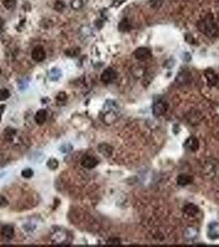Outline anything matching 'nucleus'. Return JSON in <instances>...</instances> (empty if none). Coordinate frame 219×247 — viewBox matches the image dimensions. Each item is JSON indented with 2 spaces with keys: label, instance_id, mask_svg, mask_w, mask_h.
<instances>
[{
  "label": "nucleus",
  "instance_id": "1",
  "mask_svg": "<svg viewBox=\"0 0 219 247\" xmlns=\"http://www.w3.org/2000/svg\"><path fill=\"white\" fill-rule=\"evenodd\" d=\"M197 27L203 35L209 38H215L218 35V28L214 21L213 17L210 14L201 19L197 24Z\"/></svg>",
  "mask_w": 219,
  "mask_h": 247
},
{
  "label": "nucleus",
  "instance_id": "2",
  "mask_svg": "<svg viewBox=\"0 0 219 247\" xmlns=\"http://www.w3.org/2000/svg\"><path fill=\"white\" fill-rule=\"evenodd\" d=\"M117 78V73L112 68H109L105 69L103 71L101 76H100V79L101 81L106 83V84H109L113 82L115 79Z\"/></svg>",
  "mask_w": 219,
  "mask_h": 247
},
{
  "label": "nucleus",
  "instance_id": "3",
  "mask_svg": "<svg viewBox=\"0 0 219 247\" xmlns=\"http://www.w3.org/2000/svg\"><path fill=\"white\" fill-rule=\"evenodd\" d=\"M167 110V104L164 101H157L153 104V113L157 117L162 116Z\"/></svg>",
  "mask_w": 219,
  "mask_h": 247
},
{
  "label": "nucleus",
  "instance_id": "4",
  "mask_svg": "<svg viewBox=\"0 0 219 247\" xmlns=\"http://www.w3.org/2000/svg\"><path fill=\"white\" fill-rule=\"evenodd\" d=\"M134 55L135 58L141 61L147 60L152 55L150 50L145 47L138 48L137 50L134 51Z\"/></svg>",
  "mask_w": 219,
  "mask_h": 247
},
{
  "label": "nucleus",
  "instance_id": "5",
  "mask_svg": "<svg viewBox=\"0 0 219 247\" xmlns=\"http://www.w3.org/2000/svg\"><path fill=\"white\" fill-rule=\"evenodd\" d=\"M98 160L95 157L90 155H86L82 158L81 161V164L82 165L83 167L87 169H92L94 168L98 165Z\"/></svg>",
  "mask_w": 219,
  "mask_h": 247
},
{
  "label": "nucleus",
  "instance_id": "6",
  "mask_svg": "<svg viewBox=\"0 0 219 247\" xmlns=\"http://www.w3.org/2000/svg\"><path fill=\"white\" fill-rule=\"evenodd\" d=\"M45 57H46L45 50L41 46H36L32 50V58L36 62H41L45 59Z\"/></svg>",
  "mask_w": 219,
  "mask_h": 247
},
{
  "label": "nucleus",
  "instance_id": "7",
  "mask_svg": "<svg viewBox=\"0 0 219 247\" xmlns=\"http://www.w3.org/2000/svg\"><path fill=\"white\" fill-rule=\"evenodd\" d=\"M185 147L190 152H196L199 147V142L198 139L194 136L189 137L185 142Z\"/></svg>",
  "mask_w": 219,
  "mask_h": 247
},
{
  "label": "nucleus",
  "instance_id": "8",
  "mask_svg": "<svg viewBox=\"0 0 219 247\" xmlns=\"http://www.w3.org/2000/svg\"><path fill=\"white\" fill-rule=\"evenodd\" d=\"M205 78L208 81L209 86H215L218 82V77L215 74V72L212 69H207L204 73Z\"/></svg>",
  "mask_w": 219,
  "mask_h": 247
},
{
  "label": "nucleus",
  "instance_id": "9",
  "mask_svg": "<svg viewBox=\"0 0 219 247\" xmlns=\"http://www.w3.org/2000/svg\"><path fill=\"white\" fill-rule=\"evenodd\" d=\"M2 237L6 240H12L14 237V229L11 225H6L1 231Z\"/></svg>",
  "mask_w": 219,
  "mask_h": 247
},
{
  "label": "nucleus",
  "instance_id": "10",
  "mask_svg": "<svg viewBox=\"0 0 219 247\" xmlns=\"http://www.w3.org/2000/svg\"><path fill=\"white\" fill-rule=\"evenodd\" d=\"M98 150L104 157L110 158L113 153V147L107 143H100L98 146Z\"/></svg>",
  "mask_w": 219,
  "mask_h": 247
},
{
  "label": "nucleus",
  "instance_id": "11",
  "mask_svg": "<svg viewBox=\"0 0 219 247\" xmlns=\"http://www.w3.org/2000/svg\"><path fill=\"white\" fill-rule=\"evenodd\" d=\"M183 211H184V213L185 214L191 216V217H194V216H195L199 212V209H198V208L195 204H194V203H188V204H186L184 207Z\"/></svg>",
  "mask_w": 219,
  "mask_h": 247
},
{
  "label": "nucleus",
  "instance_id": "12",
  "mask_svg": "<svg viewBox=\"0 0 219 247\" xmlns=\"http://www.w3.org/2000/svg\"><path fill=\"white\" fill-rule=\"evenodd\" d=\"M193 181L192 176L186 175V174H181L177 177V183L180 186H185L187 184H190Z\"/></svg>",
  "mask_w": 219,
  "mask_h": 247
},
{
  "label": "nucleus",
  "instance_id": "13",
  "mask_svg": "<svg viewBox=\"0 0 219 247\" xmlns=\"http://www.w3.org/2000/svg\"><path fill=\"white\" fill-rule=\"evenodd\" d=\"M46 117H47V112L44 109H41L36 112V116H35V120L38 124H43L46 120Z\"/></svg>",
  "mask_w": 219,
  "mask_h": 247
},
{
  "label": "nucleus",
  "instance_id": "14",
  "mask_svg": "<svg viewBox=\"0 0 219 247\" xmlns=\"http://www.w3.org/2000/svg\"><path fill=\"white\" fill-rule=\"evenodd\" d=\"M190 74H188V72L182 71L177 75L176 82L179 84H185L190 81Z\"/></svg>",
  "mask_w": 219,
  "mask_h": 247
},
{
  "label": "nucleus",
  "instance_id": "15",
  "mask_svg": "<svg viewBox=\"0 0 219 247\" xmlns=\"http://www.w3.org/2000/svg\"><path fill=\"white\" fill-rule=\"evenodd\" d=\"M130 29V22L128 21V19H123L119 24V30L122 32H128Z\"/></svg>",
  "mask_w": 219,
  "mask_h": 247
},
{
  "label": "nucleus",
  "instance_id": "16",
  "mask_svg": "<svg viewBox=\"0 0 219 247\" xmlns=\"http://www.w3.org/2000/svg\"><path fill=\"white\" fill-rule=\"evenodd\" d=\"M16 0H3V5L8 10H12L16 7Z\"/></svg>",
  "mask_w": 219,
  "mask_h": 247
},
{
  "label": "nucleus",
  "instance_id": "17",
  "mask_svg": "<svg viewBox=\"0 0 219 247\" xmlns=\"http://www.w3.org/2000/svg\"><path fill=\"white\" fill-rule=\"evenodd\" d=\"M47 166L50 170H56L59 166V162L55 158H50L47 162Z\"/></svg>",
  "mask_w": 219,
  "mask_h": 247
},
{
  "label": "nucleus",
  "instance_id": "18",
  "mask_svg": "<svg viewBox=\"0 0 219 247\" xmlns=\"http://www.w3.org/2000/svg\"><path fill=\"white\" fill-rule=\"evenodd\" d=\"M10 97V93L8 89H0V101H5Z\"/></svg>",
  "mask_w": 219,
  "mask_h": 247
},
{
  "label": "nucleus",
  "instance_id": "19",
  "mask_svg": "<svg viewBox=\"0 0 219 247\" xmlns=\"http://www.w3.org/2000/svg\"><path fill=\"white\" fill-rule=\"evenodd\" d=\"M15 134H16V131H15V129H11V128H8L7 129H5L6 139H13V138L14 137Z\"/></svg>",
  "mask_w": 219,
  "mask_h": 247
},
{
  "label": "nucleus",
  "instance_id": "20",
  "mask_svg": "<svg viewBox=\"0 0 219 247\" xmlns=\"http://www.w3.org/2000/svg\"><path fill=\"white\" fill-rule=\"evenodd\" d=\"M21 176H22V177H24V178L30 179V178L32 177V176H33V171L30 168L25 169V170H23V171H21Z\"/></svg>",
  "mask_w": 219,
  "mask_h": 247
},
{
  "label": "nucleus",
  "instance_id": "21",
  "mask_svg": "<svg viewBox=\"0 0 219 247\" xmlns=\"http://www.w3.org/2000/svg\"><path fill=\"white\" fill-rule=\"evenodd\" d=\"M64 8H65V4L62 1H57L55 4V9L56 11H58V12L63 11L64 9Z\"/></svg>",
  "mask_w": 219,
  "mask_h": 247
},
{
  "label": "nucleus",
  "instance_id": "22",
  "mask_svg": "<svg viewBox=\"0 0 219 247\" xmlns=\"http://www.w3.org/2000/svg\"><path fill=\"white\" fill-rule=\"evenodd\" d=\"M149 3L153 8H158L161 6V0H150Z\"/></svg>",
  "mask_w": 219,
  "mask_h": 247
},
{
  "label": "nucleus",
  "instance_id": "23",
  "mask_svg": "<svg viewBox=\"0 0 219 247\" xmlns=\"http://www.w3.org/2000/svg\"><path fill=\"white\" fill-rule=\"evenodd\" d=\"M72 8L74 9H78L82 6V3L81 0H74L71 3Z\"/></svg>",
  "mask_w": 219,
  "mask_h": 247
},
{
  "label": "nucleus",
  "instance_id": "24",
  "mask_svg": "<svg viewBox=\"0 0 219 247\" xmlns=\"http://www.w3.org/2000/svg\"><path fill=\"white\" fill-rule=\"evenodd\" d=\"M106 243H107V245H119L120 244V240L116 237H114V238L109 239Z\"/></svg>",
  "mask_w": 219,
  "mask_h": 247
},
{
  "label": "nucleus",
  "instance_id": "25",
  "mask_svg": "<svg viewBox=\"0 0 219 247\" xmlns=\"http://www.w3.org/2000/svg\"><path fill=\"white\" fill-rule=\"evenodd\" d=\"M8 204V201L6 200L5 197L0 195V208H4Z\"/></svg>",
  "mask_w": 219,
  "mask_h": 247
},
{
  "label": "nucleus",
  "instance_id": "26",
  "mask_svg": "<svg viewBox=\"0 0 219 247\" xmlns=\"http://www.w3.org/2000/svg\"><path fill=\"white\" fill-rule=\"evenodd\" d=\"M67 98V95L64 93L63 92H59L58 94V96L56 97V99L58 101H63L66 100Z\"/></svg>",
  "mask_w": 219,
  "mask_h": 247
},
{
  "label": "nucleus",
  "instance_id": "27",
  "mask_svg": "<svg viewBox=\"0 0 219 247\" xmlns=\"http://www.w3.org/2000/svg\"><path fill=\"white\" fill-rule=\"evenodd\" d=\"M4 111V105H0V117H1V115Z\"/></svg>",
  "mask_w": 219,
  "mask_h": 247
},
{
  "label": "nucleus",
  "instance_id": "28",
  "mask_svg": "<svg viewBox=\"0 0 219 247\" xmlns=\"http://www.w3.org/2000/svg\"><path fill=\"white\" fill-rule=\"evenodd\" d=\"M0 74H1V68H0Z\"/></svg>",
  "mask_w": 219,
  "mask_h": 247
}]
</instances>
